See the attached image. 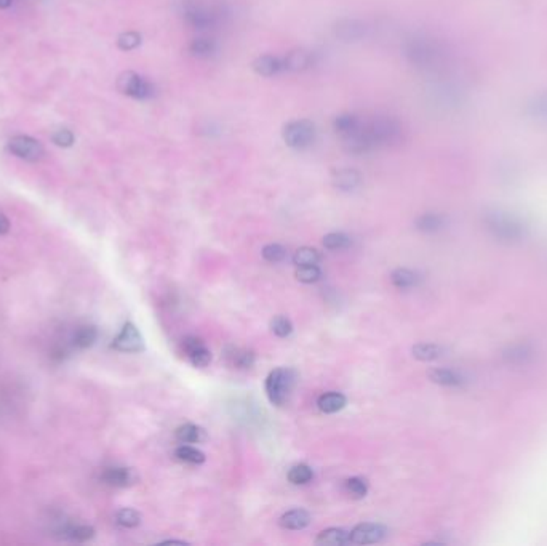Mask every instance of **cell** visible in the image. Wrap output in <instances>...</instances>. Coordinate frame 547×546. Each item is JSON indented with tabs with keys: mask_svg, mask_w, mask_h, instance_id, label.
Returning <instances> with one entry per match:
<instances>
[{
	"mask_svg": "<svg viewBox=\"0 0 547 546\" xmlns=\"http://www.w3.org/2000/svg\"><path fill=\"white\" fill-rule=\"evenodd\" d=\"M178 13L188 26L195 31H211L221 26L228 18V10L223 5L207 4L204 0H183Z\"/></svg>",
	"mask_w": 547,
	"mask_h": 546,
	"instance_id": "obj_2",
	"label": "cell"
},
{
	"mask_svg": "<svg viewBox=\"0 0 547 546\" xmlns=\"http://www.w3.org/2000/svg\"><path fill=\"white\" fill-rule=\"evenodd\" d=\"M317 545H333V546H341L350 543V532L344 529H338V527H330V529L322 530L315 538Z\"/></svg>",
	"mask_w": 547,
	"mask_h": 546,
	"instance_id": "obj_27",
	"label": "cell"
},
{
	"mask_svg": "<svg viewBox=\"0 0 547 546\" xmlns=\"http://www.w3.org/2000/svg\"><path fill=\"white\" fill-rule=\"evenodd\" d=\"M344 487H346L348 494L352 498H357V500L365 498L368 494V483L364 478H359V476L349 478L346 483H344Z\"/></svg>",
	"mask_w": 547,
	"mask_h": 546,
	"instance_id": "obj_35",
	"label": "cell"
},
{
	"mask_svg": "<svg viewBox=\"0 0 547 546\" xmlns=\"http://www.w3.org/2000/svg\"><path fill=\"white\" fill-rule=\"evenodd\" d=\"M388 535V529L379 522H362L350 530V543L373 545L383 542Z\"/></svg>",
	"mask_w": 547,
	"mask_h": 546,
	"instance_id": "obj_11",
	"label": "cell"
},
{
	"mask_svg": "<svg viewBox=\"0 0 547 546\" xmlns=\"http://www.w3.org/2000/svg\"><path fill=\"white\" fill-rule=\"evenodd\" d=\"M296 279L302 284H315L322 279V269L317 265H307V266H298L296 269Z\"/></svg>",
	"mask_w": 547,
	"mask_h": 546,
	"instance_id": "obj_36",
	"label": "cell"
},
{
	"mask_svg": "<svg viewBox=\"0 0 547 546\" xmlns=\"http://www.w3.org/2000/svg\"><path fill=\"white\" fill-rule=\"evenodd\" d=\"M403 55L407 56L414 68L423 71L438 69L447 61V50L431 35L416 34L413 37L407 39L403 45Z\"/></svg>",
	"mask_w": 547,
	"mask_h": 546,
	"instance_id": "obj_1",
	"label": "cell"
},
{
	"mask_svg": "<svg viewBox=\"0 0 547 546\" xmlns=\"http://www.w3.org/2000/svg\"><path fill=\"white\" fill-rule=\"evenodd\" d=\"M263 258L269 263H281L287 257V248L281 244H267L263 247Z\"/></svg>",
	"mask_w": 547,
	"mask_h": 546,
	"instance_id": "obj_40",
	"label": "cell"
},
{
	"mask_svg": "<svg viewBox=\"0 0 547 546\" xmlns=\"http://www.w3.org/2000/svg\"><path fill=\"white\" fill-rule=\"evenodd\" d=\"M296 383V372L288 367L274 369L266 378L264 389L267 399L276 407H282L288 402V397Z\"/></svg>",
	"mask_w": 547,
	"mask_h": 546,
	"instance_id": "obj_4",
	"label": "cell"
},
{
	"mask_svg": "<svg viewBox=\"0 0 547 546\" xmlns=\"http://www.w3.org/2000/svg\"><path fill=\"white\" fill-rule=\"evenodd\" d=\"M188 50L194 58L207 59V58H211L218 51V44H216L215 39L202 35V37H195L191 40Z\"/></svg>",
	"mask_w": 547,
	"mask_h": 546,
	"instance_id": "obj_24",
	"label": "cell"
},
{
	"mask_svg": "<svg viewBox=\"0 0 547 546\" xmlns=\"http://www.w3.org/2000/svg\"><path fill=\"white\" fill-rule=\"evenodd\" d=\"M287 478L293 485H306L312 480L314 471L309 465L300 463V465H295L293 468H290Z\"/></svg>",
	"mask_w": 547,
	"mask_h": 546,
	"instance_id": "obj_32",
	"label": "cell"
},
{
	"mask_svg": "<svg viewBox=\"0 0 547 546\" xmlns=\"http://www.w3.org/2000/svg\"><path fill=\"white\" fill-rule=\"evenodd\" d=\"M443 226H445V217L438 215V213H424V215H421L418 217V219H416V228L427 234L437 233V231L443 229Z\"/></svg>",
	"mask_w": 547,
	"mask_h": 546,
	"instance_id": "obj_29",
	"label": "cell"
},
{
	"mask_svg": "<svg viewBox=\"0 0 547 546\" xmlns=\"http://www.w3.org/2000/svg\"><path fill=\"white\" fill-rule=\"evenodd\" d=\"M175 437L181 444H200L207 439V431L199 425L184 423L176 428Z\"/></svg>",
	"mask_w": 547,
	"mask_h": 546,
	"instance_id": "obj_25",
	"label": "cell"
},
{
	"mask_svg": "<svg viewBox=\"0 0 547 546\" xmlns=\"http://www.w3.org/2000/svg\"><path fill=\"white\" fill-rule=\"evenodd\" d=\"M112 348L121 353H142L146 346L138 327L133 322H127L112 341Z\"/></svg>",
	"mask_w": 547,
	"mask_h": 546,
	"instance_id": "obj_9",
	"label": "cell"
},
{
	"mask_svg": "<svg viewBox=\"0 0 547 546\" xmlns=\"http://www.w3.org/2000/svg\"><path fill=\"white\" fill-rule=\"evenodd\" d=\"M15 0H0V10H7L13 5Z\"/></svg>",
	"mask_w": 547,
	"mask_h": 546,
	"instance_id": "obj_43",
	"label": "cell"
},
{
	"mask_svg": "<svg viewBox=\"0 0 547 546\" xmlns=\"http://www.w3.org/2000/svg\"><path fill=\"white\" fill-rule=\"evenodd\" d=\"M252 68L254 73L263 77H276L283 73H287L283 56L277 55H263L254 59Z\"/></svg>",
	"mask_w": 547,
	"mask_h": 546,
	"instance_id": "obj_15",
	"label": "cell"
},
{
	"mask_svg": "<svg viewBox=\"0 0 547 546\" xmlns=\"http://www.w3.org/2000/svg\"><path fill=\"white\" fill-rule=\"evenodd\" d=\"M322 260V255L317 248L312 247H301L293 255V263L296 266H307V265H319Z\"/></svg>",
	"mask_w": 547,
	"mask_h": 546,
	"instance_id": "obj_33",
	"label": "cell"
},
{
	"mask_svg": "<svg viewBox=\"0 0 547 546\" xmlns=\"http://www.w3.org/2000/svg\"><path fill=\"white\" fill-rule=\"evenodd\" d=\"M368 28L365 23L355 20V18H344L333 28V32H335L336 37L344 40V42H357V40L365 37Z\"/></svg>",
	"mask_w": 547,
	"mask_h": 546,
	"instance_id": "obj_12",
	"label": "cell"
},
{
	"mask_svg": "<svg viewBox=\"0 0 547 546\" xmlns=\"http://www.w3.org/2000/svg\"><path fill=\"white\" fill-rule=\"evenodd\" d=\"M484 224L496 241L504 242V244H515V242L525 239L527 236V224L514 213L506 210H486Z\"/></svg>",
	"mask_w": 547,
	"mask_h": 546,
	"instance_id": "obj_3",
	"label": "cell"
},
{
	"mask_svg": "<svg viewBox=\"0 0 547 546\" xmlns=\"http://www.w3.org/2000/svg\"><path fill=\"white\" fill-rule=\"evenodd\" d=\"M348 406V397L343 393H336V391H330V393H324L317 399V407L320 412L324 413H336L343 411Z\"/></svg>",
	"mask_w": 547,
	"mask_h": 546,
	"instance_id": "obj_26",
	"label": "cell"
},
{
	"mask_svg": "<svg viewBox=\"0 0 547 546\" xmlns=\"http://www.w3.org/2000/svg\"><path fill=\"white\" fill-rule=\"evenodd\" d=\"M534 358V349L528 343H517L510 345L503 353V359L510 365H527Z\"/></svg>",
	"mask_w": 547,
	"mask_h": 546,
	"instance_id": "obj_17",
	"label": "cell"
},
{
	"mask_svg": "<svg viewBox=\"0 0 547 546\" xmlns=\"http://www.w3.org/2000/svg\"><path fill=\"white\" fill-rule=\"evenodd\" d=\"M412 353H413V356L418 360L431 362V360H436L438 358H442V356H443V348L436 345V343H418V345L413 346Z\"/></svg>",
	"mask_w": 547,
	"mask_h": 546,
	"instance_id": "obj_30",
	"label": "cell"
},
{
	"mask_svg": "<svg viewBox=\"0 0 547 546\" xmlns=\"http://www.w3.org/2000/svg\"><path fill=\"white\" fill-rule=\"evenodd\" d=\"M350 244H352V241L344 233H330L324 237V247L328 250H344V248L350 247Z\"/></svg>",
	"mask_w": 547,
	"mask_h": 546,
	"instance_id": "obj_37",
	"label": "cell"
},
{
	"mask_svg": "<svg viewBox=\"0 0 547 546\" xmlns=\"http://www.w3.org/2000/svg\"><path fill=\"white\" fill-rule=\"evenodd\" d=\"M419 274L412 269L407 268H397L395 271H392L391 274V282L394 284L397 289H413L419 284Z\"/></svg>",
	"mask_w": 547,
	"mask_h": 546,
	"instance_id": "obj_28",
	"label": "cell"
},
{
	"mask_svg": "<svg viewBox=\"0 0 547 546\" xmlns=\"http://www.w3.org/2000/svg\"><path fill=\"white\" fill-rule=\"evenodd\" d=\"M58 533L64 538L73 540V542H87L94 537V529L87 524H73V522H64L58 526Z\"/></svg>",
	"mask_w": 547,
	"mask_h": 546,
	"instance_id": "obj_22",
	"label": "cell"
},
{
	"mask_svg": "<svg viewBox=\"0 0 547 546\" xmlns=\"http://www.w3.org/2000/svg\"><path fill=\"white\" fill-rule=\"evenodd\" d=\"M287 73H302V71L311 69L315 64V55L312 51L305 49H296L288 51L283 56Z\"/></svg>",
	"mask_w": 547,
	"mask_h": 546,
	"instance_id": "obj_16",
	"label": "cell"
},
{
	"mask_svg": "<svg viewBox=\"0 0 547 546\" xmlns=\"http://www.w3.org/2000/svg\"><path fill=\"white\" fill-rule=\"evenodd\" d=\"M10 231V222L8 218L4 215V213H0V236L7 234Z\"/></svg>",
	"mask_w": 547,
	"mask_h": 546,
	"instance_id": "obj_42",
	"label": "cell"
},
{
	"mask_svg": "<svg viewBox=\"0 0 547 546\" xmlns=\"http://www.w3.org/2000/svg\"><path fill=\"white\" fill-rule=\"evenodd\" d=\"M101 480L111 487H130L136 483V474L132 468L109 466L101 473Z\"/></svg>",
	"mask_w": 547,
	"mask_h": 546,
	"instance_id": "obj_14",
	"label": "cell"
},
{
	"mask_svg": "<svg viewBox=\"0 0 547 546\" xmlns=\"http://www.w3.org/2000/svg\"><path fill=\"white\" fill-rule=\"evenodd\" d=\"M271 330L278 338H287L293 334V324L287 316H276L271 320Z\"/></svg>",
	"mask_w": 547,
	"mask_h": 546,
	"instance_id": "obj_38",
	"label": "cell"
},
{
	"mask_svg": "<svg viewBox=\"0 0 547 546\" xmlns=\"http://www.w3.org/2000/svg\"><path fill=\"white\" fill-rule=\"evenodd\" d=\"M429 380L432 383L447 388H461L466 383V378L460 372L451 369H432L429 370Z\"/></svg>",
	"mask_w": 547,
	"mask_h": 546,
	"instance_id": "obj_21",
	"label": "cell"
},
{
	"mask_svg": "<svg viewBox=\"0 0 547 546\" xmlns=\"http://www.w3.org/2000/svg\"><path fill=\"white\" fill-rule=\"evenodd\" d=\"M181 351L197 369H205L211 362V351L207 348L205 341H202L199 336L191 335L184 338L181 341Z\"/></svg>",
	"mask_w": 547,
	"mask_h": 546,
	"instance_id": "obj_10",
	"label": "cell"
},
{
	"mask_svg": "<svg viewBox=\"0 0 547 546\" xmlns=\"http://www.w3.org/2000/svg\"><path fill=\"white\" fill-rule=\"evenodd\" d=\"M7 150L11 156L26 160V162H40L45 157L44 145L29 135H16L10 138Z\"/></svg>",
	"mask_w": 547,
	"mask_h": 546,
	"instance_id": "obj_8",
	"label": "cell"
},
{
	"mask_svg": "<svg viewBox=\"0 0 547 546\" xmlns=\"http://www.w3.org/2000/svg\"><path fill=\"white\" fill-rule=\"evenodd\" d=\"M367 130L370 133L371 140L376 150L379 147H386L391 145H395L397 141H400L403 128L402 123L397 121L395 117L391 116H378L371 119V121H365Z\"/></svg>",
	"mask_w": 547,
	"mask_h": 546,
	"instance_id": "obj_5",
	"label": "cell"
},
{
	"mask_svg": "<svg viewBox=\"0 0 547 546\" xmlns=\"http://www.w3.org/2000/svg\"><path fill=\"white\" fill-rule=\"evenodd\" d=\"M116 522L118 526L125 527V529H135V527L141 524V514L132 508L118 509L116 513Z\"/></svg>",
	"mask_w": 547,
	"mask_h": 546,
	"instance_id": "obj_34",
	"label": "cell"
},
{
	"mask_svg": "<svg viewBox=\"0 0 547 546\" xmlns=\"http://www.w3.org/2000/svg\"><path fill=\"white\" fill-rule=\"evenodd\" d=\"M51 140L59 147H70L75 143V135L69 128H59L51 135Z\"/></svg>",
	"mask_w": 547,
	"mask_h": 546,
	"instance_id": "obj_41",
	"label": "cell"
},
{
	"mask_svg": "<svg viewBox=\"0 0 547 546\" xmlns=\"http://www.w3.org/2000/svg\"><path fill=\"white\" fill-rule=\"evenodd\" d=\"M175 456L180 461L189 463V465H202L205 461V454L202 450L194 446H186V444L175 450Z\"/></svg>",
	"mask_w": 547,
	"mask_h": 546,
	"instance_id": "obj_31",
	"label": "cell"
},
{
	"mask_svg": "<svg viewBox=\"0 0 547 546\" xmlns=\"http://www.w3.org/2000/svg\"><path fill=\"white\" fill-rule=\"evenodd\" d=\"M98 340V330L93 325H80L69 336L70 348L87 349L92 348Z\"/></svg>",
	"mask_w": 547,
	"mask_h": 546,
	"instance_id": "obj_19",
	"label": "cell"
},
{
	"mask_svg": "<svg viewBox=\"0 0 547 546\" xmlns=\"http://www.w3.org/2000/svg\"><path fill=\"white\" fill-rule=\"evenodd\" d=\"M360 183L362 176L359 171L354 169H341L335 171V175H333V185H335L336 189L344 193L355 191V189L360 186Z\"/></svg>",
	"mask_w": 547,
	"mask_h": 546,
	"instance_id": "obj_23",
	"label": "cell"
},
{
	"mask_svg": "<svg viewBox=\"0 0 547 546\" xmlns=\"http://www.w3.org/2000/svg\"><path fill=\"white\" fill-rule=\"evenodd\" d=\"M142 42V37L135 31H128V32H123L118 35L117 39V45L118 49L123 50V51H130V50H135L138 49V47L141 45Z\"/></svg>",
	"mask_w": 547,
	"mask_h": 546,
	"instance_id": "obj_39",
	"label": "cell"
},
{
	"mask_svg": "<svg viewBox=\"0 0 547 546\" xmlns=\"http://www.w3.org/2000/svg\"><path fill=\"white\" fill-rule=\"evenodd\" d=\"M117 87L123 95L133 99L145 101L156 97V87L152 82L138 73H133V71H127V73L118 75Z\"/></svg>",
	"mask_w": 547,
	"mask_h": 546,
	"instance_id": "obj_7",
	"label": "cell"
},
{
	"mask_svg": "<svg viewBox=\"0 0 547 546\" xmlns=\"http://www.w3.org/2000/svg\"><path fill=\"white\" fill-rule=\"evenodd\" d=\"M365 119H362L360 116L354 114V112H343V114H338L335 119H333V130L344 138L350 133H354L355 130H359L362 123H364Z\"/></svg>",
	"mask_w": 547,
	"mask_h": 546,
	"instance_id": "obj_20",
	"label": "cell"
},
{
	"mask_svg": "<svg viewBox=\"0 0 547 546\" xmlns=\"http://www.w3.org/2000/svg\"><path fill=\"white\" fill-rule=\"evenodd\" d=\"M223 356L226 362H228L231 367H234V369L247 370V369H252V367L257 364V354H254L252 349H247V348L226 345L223 349Z\"/></svg>",
	"mask_w": 547,
	"mask_h": 546,
	"instance_id": "obj_13",
	"label": "cell"
},
{
	"mask_svg": "<svg viewBox=\"0 0 547 546\" xmlns=\"http://www.w3.org/2000/svg\"><path fill=\"white\" fill-rule=\"evenodd\" d=\"M278 524L287 530H302L311 524V514H309L306 509H301V508L290 509V511L283 513L281 516Z\"/></svg>",
	"mask_w": 547,
	"mask_h": 546,
	"instance_id": "obj_18",
	"label": "cell"
},
{
	"mask_svg": "<svg viewBox=\"0 0 547 546\" xmlns=\"http://www.w3.org/2000/svg\"><path fill=\"white\" fill-rule=\"evenodd\" d=\"M317 136V128L307 119H296V121L288 122L282 130V138L285 145L291 150H306L312 146Z\"/></svg>",
	"mask_w": 547,
	"mask_h": 546,
	"instance_id": "obj_6",
	"label": "cell"
}]
</instances>
